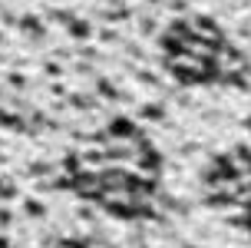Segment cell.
I'll list each match as a JSON object with an SVG mask.
<instances>
[{
	"instance_id": "obj_1",
	"label": "cell",
	"mask_w": 251,
	"mask_h": 248,
	"mask_svg": "<svg viewBox=\"0 0 251 248\" xmlns=\"http://www.w3.org/2000/svg\"><path fill=\"white\" fill-rule=\"evenodd\" d=\"M63 33L73 40V43H93V37H96V24H93L89 17H76Z\"/></svg>"
},
{
	"instance_id": "obj_2",
	"label": "cell",
	"mask_w": 251,
	"mask_h": 248,
	"mask_svg": "<svg viewBox=\"0 0 251 248\" xmlns=\"http://www.w3.org/2000/svg\"><path fill=\"white\" fill-rule=\"evenodd\" d=\"M20 215H26V219H33V222H43V219H50V209H47V202L37 195H26L24 205H20Z\"/></svg>"
},
{
	"instance_id": "obj_3",
	"label": "cell",
	"mask_w": 251,
	"mask_h": 248,
	"mask_svg": "<svg viewBox=\"0 0 251 248\" xmlns=\"http://www.w3.org/2000/svg\"><path fill=\"white\" fill-rule=\"evenodd\" d=\"M17 219H20V215H17L7 202H0V232H10V225L17 222Z\"/></svg>"
},
{
	"instance_id": "obj_4",
	"label": "cell",
	"mask_w": 251,
	"mask_h": 248,
	"mask_svg": "<svg viewBox=\"0 0 251 248\" xmlns=\"http://www.w3.org/2000/svg\"><path fill=\"white\" fill-rule=\"evenodd\" d=\"M73 215L79 219V222H89V225H96V222H100V219H96V209H93V205H86V202H83V205H76Z\"/></svg>"
}]
</instances>
